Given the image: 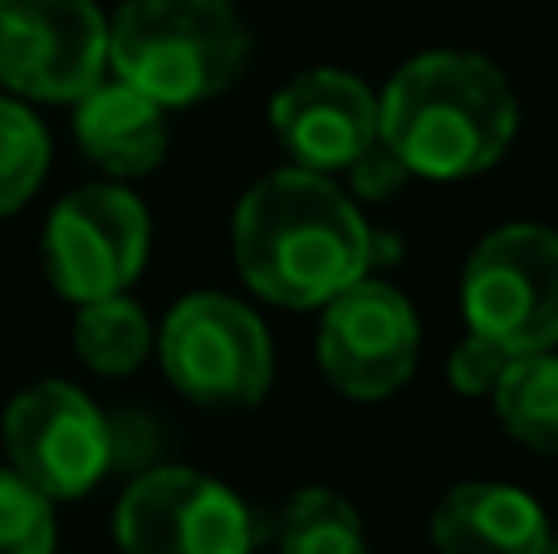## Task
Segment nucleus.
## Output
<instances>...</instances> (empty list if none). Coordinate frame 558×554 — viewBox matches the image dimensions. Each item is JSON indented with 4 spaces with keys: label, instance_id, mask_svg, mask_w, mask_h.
Instances as JSON below:
<instances>
[{
    "label": "nucleus",
    "instance_id": "20e7f679",
    "mask_svg": "<svg viewBox=\"0 0 558 554\" xmlns=\"http://www.w3.org/2000/svg\"><path fill=\"white\" fill-rule=\"evenodd\" d=\"M465 334H481L510 359L558 349V231L505 221L475 241L461 270Z\"/></svg>",
    "mask_w": 558,
    "mask_h": 554
},
{
    "label": "nucleus",
    "instance_id": "f3484780",
    "mask_svg": "<svg viewBox=\"0 0 558 554\" xmlns=\"http://www.w3.org/2000/svg\"><path fill=\"white\" fill-rule=\"evenodd\" d=\"M49 172V133L20 98H0V221L39 192Z\"/></svg>",
    "mask_w": 558,
    "mask_h": 554
},
{
    "label": "nucleus",
    "instance_id": "412c9836",
    "mask_svg": "<svg viewBox=\"0 0 558 554\" xmlns=\"http://www.w3.org/2000/svg\"><path fill=\"white\" fill-rule=\"evenodd\" d=\"M544 554H558V520L549 526V545H544Z\"/></svg>",
    "mask_w": 558,
    "mask_h": 554
},
{
    "label": "nucleus",
    "instance_id": "2eb2a0df",
    "mask_svg": "<svg viewBox=\"0 0 558 554\" xmlns=\"http://www.w3.org/2000/svg\"><path fill=\"white\" fill-rule=\"evenodd\" d=\"M74 353L84 359V369L104 373V378H123V373L143 369L147 353H153V324H147L143 304L128 300V294L78 304Z\"/></svg>",
    "mask_w": 558,
    "mask_h": 554
},
{
    "label": "nucleus",
    "instance_id": "9d476101",
    "mask_svg": "<svg viewBox=\"0 0 558 554\" xmlns=\"http://www.w3.org/2000/svg\"><path fill=\"white\" fill-rule=\"evenodd\" d=\"M108 79V20L94 0H0V84L35 104H78Z\"/></svg>",
    "mask_w": 558,
    "mask_h": 554
},
{
    "label": "nucleus",
    "instance_id": "0eeeda50",
    "mask_svg": "<svg viewBox=\"0 0 558 554\" xmlns=\"http://www.w3.org/2000/svg\"><path fill=\"white\" fill-rule=\"evenodd\" d=\"M147 251V206L118 182L78 186L45 221V275L74 304L128 294V285L143 275Z\"/></svg>",
    "mask_w": 558,
    "mask_h": 554
},
{
    "label": "nucleus",
    "instance_id": "39448f33",
    "mask_svg": "<svg viewBox=\"0 0 558 554\" xmlns=\"http://www.w3.org/2000/svg\"><path fill=\"white\" fill-rule=\"evenodd\" d=\"M157 359L182 398L211 412L265 402L275 383V344L265 320L231 294H186L157 329Z\"/></svg>",
    "mask_w": 558,
    "mask_h": 554
},
{
    "label": "nucleus",
    "instance_id": "f03ea898",
    "mask_svg": "<svg viewBox=\"0 0 558 554\" xmlns=\"http://www.w3.org/2000/svg\"><path fill=\"white\" fill-rule=\"evenodd\" d=\"M520 98L495 59L471 49H426L377 94V137L426 182H465L510 153Z\"/></svg>",
    "mask_w": 558,
    "mask_h": 554
},
{
    "label": "nucleus",
    "instance_id": "7ed1b4c3",
    "mask_svg": "<svg viewBox=\"0 0 558 554\" xmlns=\"http://www.w3.org/2000/svg\"><path fill=\"white\" fill-rule=\"evenodd\" d=\"M251 25L235 0H123L108 20V69L162 108H192L241 84Z\"/></svg>",
    "mask_w": 558,
    "mask_h": 554
},
{
    "label": "nucleus",
    "instance_id": "423d86ee",
    "mask_svg": "<svg viewBox=\"0 0 558 554\" xmlns=\"http://www.w3.org/2000/svg\"><path fill=\"white\" fill-rule=\"evenodd\" d=\"M0 437H5L10 471L49 506L88 496L118 467L113 418L64 378L20 388L5 408Z\"/></svg>",
    "mask_w": 558,
    "mask_h": 554
},
{
    "label": "nucleus",
    "instance_id": "f257e3e1",
    "mask_svg": "<svg viewBox=\"0 0 558 554\" xmlns=\"http://www.w3.org/2000/svg\"><path fill=\"white\" fill-rule=\"evenodd\" d=\"M235 270L279 310H324L373 275L383 236L333 177L279 167L241 196L231 221Z\"/></svg>",
    "mask_w": 558,
    "mask_h": 554
},
{
    "label": "nucleus",
    "instance_id": "4468645a",
    "mask_svg": "<svg viewBox=\"0 0 558 554\" xmlns=\"http://www.w3.org/2000/svg\"><path fill=\"white\" fill-rule=\"evenodd\" d=\"M490 402L510 442L539 451V457H558V353L510 359Z\"/></svg>",
    "mask_w": 558,
    "mask_h": 554
},
{
    "label": "nucleus",
    "instance_id": "6e6552de",
    "mask_svg": "<svg viewBox=\"0 0 558 554\" xmlns=\"http://www.w3.org/2000/svg\"><path fill=\"white\" fill-rule=\"evenodd\" d=\"M123 554H251L255 516L231 486L192 467H147L113 510Z\"/></svg>",
    "mask_w": 558,
    "mask_h": 554
},
{
    "label": "nucleus",
    "instance_id": "aec40b11",
    "mask_svg": "<svg viewBox=\"0 0 558 554\" xmlns=\"http://www.w3.org/2000/svg\"><path fill=\"white\" fill-rule=\"evenodd\" d=\"M407 182H412V172H407L402 157H397L383 137H377V143L367 147L353 167H348V196H353L357 206L363 202H392Z\"/></svg>",
    "mask_w": 558,
    "mask_h": 554
},
{
    "label": "nucleus",
    "instance_id": "ddd939ff",
    "mask_svg": "<svg viewBox=\"0 0 558 554\" xmlns=\"http://www.w3.org/2000/svg\"><path fill=\"white\" fill-rule=\"evenodd\" d=\"M74 137L84 157L108 177H147L167 157V108L123 79H104L74 104Z\"/></svg>",
    "mask_w": 558,
    "mask_h": 554
},
{
    "label": "nucleus",
    "instance_id": "9b49d317",
    "mask_svg": "<svg viewBox=\"0 0 558 554\" xmlns=\"http://www.w3.org/2000/svg\"><path fill=\"white\" fill-rule=\"evenodd\" d=\"M270 128L289 167L348 172L377 143V94L348 69H304L270 98Z\"/></svg>",
    "mask_w": 558,
    "mask_h": 554
},
{
    "label": "nucleus",
    "instance_id": "f8f14e48",
    "mask_svg": "<svg viewBox=\"0 0 558 554\" xmlns=\"http://www.w3.org/2000/svg\"><path fill=\"white\" fill-rule=\"evenodd\" d=\"M544 506L505 481H461L432 510L436 554H544L549 545Z\"/></svg>",
    "mask_w": 558,
    "mask_h": 554
},
{
    "label": "nucleus",
    "instance_id": "6ab92c4d",
    "mask_svg": "<svg viewBox=\"0 0 558 554\" xmlns=\"http://www.w3.org/2000/svg\"><path fill=\"white\" fill-rule=\"evenodd\" d=\"M505 369H510V353L495 349L481 334H465L451 349V359H446V378H451V388L461 393V398H495Z\"/></svg>",
    "mask_w": 558,
    "mask_h": 554
},
{
    "label": "nucleus",
    "instance_id": "a211bd4d",
    "mask_svg": "<svg viewBox=\"0 0 558 554\" xmlns=\"http://www.w3.org/2000/svg\"><path fill=\"white\" fill-rule=\"evenodd\" d=\"M0 554H54V510L15 471H0Z\"/></svg>",
    "mask_w": 558,
    "mask_h": 554
},
{
    "label": "nucleus",
    "instance_id": "1a4fd4ad",
    "mask_svg": "<svg viewBox=\"0 0 558 554\" xmlns=\"http://www.w3.org/2000/svg\"><path fill=\"white\" fill-rule=\"evenodd\" d=\"M318 369L343 398L383 402L402 393L422 359L416 304L387 280H357L318 314Z\"/></svg>",
    "mask_w": 558,
    "mask_h": 554
},
{
    "label": "nucleus",
    "instance_id": "dca6fc26",
    "mask_svg": "<svg viewBox=\"0 0 558 554\" xmlns=\"http://www.w3.org/2000/svg\"><path fill=\"white\" fill-rule=\"evenodd\" d=\"M279 554H367L353 501L328 486H299L279 510Z\"/></svg>",
    "mask_w": 558,
    "mask_h": 554
}]
</instances>
